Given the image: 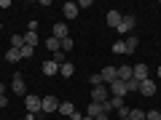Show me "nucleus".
<instances>
[{"instance_id": "nucleus-1", "label": "nucleus", "mask_w": 161, "mask_h": 120, "mask_svg": "<svg viewBox=\"0 0 161 120\" xmlns=\"http://www.w3.org/2000/svg\"><path fill=\"white\" fill-rule=\"evenodd\" d=\"M134 27H137V16H134V13H124V19H121V24H118V29H115V32L129 38Z\"/></svg>"}, {"instance_id": "nucleus-2", "label": "nucleus", "mask_w": 161, "mask_h": 120, "mask_svg": "<svg viewBox=\"0 0 161 120\" xmlns=\"http://www.w3.org/2000/svg\"><path fill=\"white\" fill-rule=\"evenodd\" d=\"M59 109V102H57V96H54V93H46V96L40 99V112H57Z\"/></svg>"}, {"instance_id": "nucleus-3", "label": "nucleus", "mask_w": 161, "mask_h": 120, "mask_svg": "<svg viewBox=\"0 0 161 120\" xmlns=\"http://www.w3.org/2000/svg\"><path fill=\"white\" fill-rule=\"evenodd\" d=\"M108 99H110V88H108V86L92 88V102H94V104H105Z\"/></svg>"}, {"instance_id": "nucleus-4", "label": "nucleus", "mask_w": 161, "mask_h": 120, "mask_svg": "<svg viewBox=\"0 0 161 120\" xmlns=\"http://www.w3.org/2000/svg\"><path fill=\"white\" fill-rule=\"evenodd\" d=\"M24 109H27V112H32V115H38V112H40V96L27 93V96H24Z\"/></svg>"}, {"instance_id": "nucleus-5", "label": "nucleus", "mask_w": 161, "mask_h": 120, "mask_svg": "<svg viewBox=\"0 0 161 120\" xmlns=\"http://www.w3.org/2000/svg\"><path fill=\"white\" fill-rule=\"evenodd\" d=\"M132 75H134V80H140V83H142V80H148L150 78V69H148V64H134L132 67Z\"/></svg>"}, {"instance_id": "nucleus-6", "label": "nucleus", "mask_w": 161, "mask_h": 120, "mask_svg": "<svg viewBox=\"0 0 161 120\" xmlns=\"http://www.w3.org/2000/svg\"><path fill=\"white\" fill-rule=\"evenodd\" d=\"M102 83L105 86H110V83H115V80H118V67H102Z\"/></svg>"}, {"instance_id": "nucleus-7", "label": "nucleus", "mask_w": 161, "mask_h": 120, "mask_svg": "<svg viewBox=\"0 0 161 120\" xmlns=\"http://www.w3.org/2000/svg\"><path fill=\"white\" fill-rule=\"evenodd\" d=\"M86 115H89L92 120H108V115L102 112V104H94V102L86 107Z\"/></svg>"}, {"instance_id": "nucleus-8", "label": "nucleus", "mask_w": 161, "mask_h": 120, "mask_svg": "<svg viewBox=\"0 0 161 120\" xmlns=\"http://www.w3.org/2000/svg\"><path fill=\"white\" fill-rule=\"evenodd\" d=\"M110 96H121V99H124V96H126V83H124V80H115V83H110Z\"/></svg>"}, {"instance_id": "nucleus-9", "label": "nucleus", "mask_w": 161, "mask_h": 120, "mask_svg": "<svg viewBox=\"0 0 161 120\" xmlns=\"http://www.w3.org/2000/svg\"><path fill=\"white\" fill-rule=\"evenodd\" d=\"M11 88H14V93H24V96H27V86H24L22 72H14V83H11Z\"/></svg>"}, {"instance_id": "nucleus-10", "label": "nucleus", "mask_w": 161, "mask_h": 120, "mask_svg": "<svg viewBox=\"0 0 161 120\" xmlns=\"http://www.w3.org/2000/svg\"><path fill=\"white\" fill-rule=\"evenodd\" d=\"M140 93H142V96H156V80H142V83H140Z\"/></svg>"}, {"instance_id": "nucleus-11", "label": "nucleus", "mask_w": 161, "mask_h": 120, "mask_svg": "<svg viewBox=\"0 0 161 120\" xmlns=\"http://www.w3.org/2000/svg\"><path fill=\"white\" fill-rule=\"evenodd\" d=\"M51 38H57L59 43H62L64 38H70V27H67V24H59V22H57V24H54V35H51Z\"/></svg>"}, {"instance_id": "nucleus-12", "label": "nucleus", "mask_w": 161, "mask_h": 120, "mask_svg": "<svg viewBox=\"0 0 161 120\" xmlns=\"http://www.w3.org/2000/svg\"><path fill=\"white\" fill-rule=\"evenodd\" d=\"M121 19H124V13L121 11H108V27H113V29H118V24H121Z\"/></svg>"}, {"instance_id": "nucleus-13", "label": "nucleus", "mask_w": 161, "mask_h": 120, "mask_svg": "<svg viewBox=\"0 0 161 120\" xmlns=\"http://www.w3.org/2000/svg\"><path fill=\"white\" fill-rule=\"evenodd\" d=\"M40 72H43V75H48V78H51V75H57V72H59V64L48 59V62H43V64H40Z\"/></svg>"}, {"instance_id": "nucleus-14", "label": "nucleus", "mask_w": 161, "mask_h": 120, "mask_svg": "<svg viewBox=\"0 0 161 120\" xmlns=\"http://www.w3.org/2000/svg\"><path fill=\"white\" fill-rule=\"evenodd\" d=\"M62 13H64V19H75V16H78V3H73V0L64 3V6H62Z\"/></svg>"}, {"instance_id": "nucleus-15", "label": "nucleus", "mask_w": 161, "mask_h": 120, "mask_svg": "<svg viewBox=\"0 0 161 120\" xmlns=\"http://www.w3.org/2000/svg\"><path fill=\"white\" fill-rule=\"evenodd\" d=\"M124 43H126V53H134V51L140 48V38H137V35H129Z\"/></svg>"}, {"instance_id": "nucleus-16", "label": "nucleus", "mask_w": 161, "mask_h": 120, "mask_svg": "<svg viewBox=\"0 0 161 120\" xmlns=\"http://www.w3.org/2000/svg\"><path fill=\"white\" fill-rule=\"evenodd\" d=\"M134 75H132V67H129V64H121L118 67V80H124V83H126V80H132Z\"/></svg>"}, {"instance_id": "nucleus-17", "label": "nucleus", "mask_w": 161, "mask_h": 120, "mask_svg": "<svg viewBox=\"0 0 161 120\" xmlns=\"http://www.w3.org/2000/svg\"><path fill=\"white\" fill-rule=\"evenodd\" d=\"M59 75H62V78H73V75H75V64L64 62L62 67H59Z\"/></svg>"}, {"instance_id": "nucleus-18", "label": "nucleus", "mask_w": 161, "mask_h": 120, "mask_svg": "<svg viewBox=\"0 0 161 120\" xmlns=\"http://www.w3.org/2000/svg\"><path fill=\"white\" fill-rule=\"evenodd\" d=\"M57 112H59V115H67V118H70V115L75 112V107H73V102H59V109H57Z\"/></svg>"}, {"instance_id": "nucleus-19", "label": "nucleus", "mask_w": 161, "mask_h": 120, "mask_svg": "<svg viewBox=\"0 0 161 120\" xmlns=\"http://www.w3.org/2000/svg\"><path fill=\"white\" fill-rule=\"evenodd\" d=\"M6 62H8V64H16V62H22V53H19L16 48H11V51H6Z\"/></svg>"}, {"instance_id": "nucleus-20", "label": "nucleus", "mask_w": 161, "mask_h": 120, "mask_svg": "<svg viewBox=\"0 0 161 120\" xmlns=\"http://www.w3.org/2000/svg\"><path fill=\"white\" fill-rule=\"evenodd\" d=\"M46 48H48L51 53H57V51H62V43H59L57 38H48V40H46Z\"/></svg>"}, {"instance_id": "nucleus-21", "label": "nucleus", "mask_w": 161, "mask_h": 120, "mask_svg": "<svg viewBox=\"0 0 161 120\" xmlns=\"http://www.w3.org/2000/svg\"><path fill=\"white\" fill-rule=\"evenodd\" d=\"M11 48H16V51H19V48H24V35H11Z\"/></svg>"}, {"instance_id": "nucleus-22", "label": "nucleus", "mask_w": 161, "mask_h": 120, "mask_svg": "<svg viewBox=\"0 0 161 120\" xmlns=\"http://www.w3.org/2000/svg\"><path fill=\"white\" fill-rule=\"evenodd\" d=\"M24 46H38V32H24Z\"/></svg>"}, {"instance_id": "nucleus-23", "label": "nucleus", "mask_w": 161, "mask_h": 120, "mask_svg": "<svg viewBox=\"0 0 161 120\" xmlns=\"http://www.w3.org/2000/svg\"><path fill=\"white\" fill-rule=\"evenodd\" d=\"M126 91L129 93H140V80H134V78L126 80Z\"/></svg>"}, {"instance_id": "nucleus-24", "label": "nucleus", "mask_w": 161, "mask_h": 120, "mask_svg": "<svg viewBox=\"0 0 161 120\" xmlns=\"http://www.w3.org/2000/svg\"><path fill=\"white\" fill-rule=\"evenodd\" d=\"M113 53H121V56H124V53H126V43H124V40H115L113 43Z\"/></svg>"}, {"instance_id": "nucleus-25", "label": "nucleus", "mask_w": 161, "mask_h": 120, "mask_svg": "<svg viewBox=\"0 0 161 120\" xmlns=\"http://www.w3.org/2000/svg\"><path fill=\"white\" fill-rule=\"evenodd\" d=\"M64 56H67V53H64V51H57V53H51V62H57L59 67H62V64L67 62V59H64Z\"/></svg>"}, {"instance_id": "nucleus-26", "label": "nucleus", "mask_w": 161, "mask_h": 120, "mask_svg": "<svg viewBox=\"0 0 161 120\" xmlns=\"http://www.w3.org/2000/svg\"><path fill=\"white\" fill-rule=\"evenodd\" d=\"M19 53H22V59H32L35 56V48L32 46H24V48H19Z\"/></svg>"}, {"instance_id": "nucleus-27", "label": "nucleus", "mask_w": 161, "mask_h": 120, "mask_svg": "<svg viewBox=\"0 0 161 120\" xmlns=\"http://www.w3.org/2000/svg\"><path fill=\"white\" fill-rule=\"evenodd\" d=\"M129 120H145V112L142 109H129Z\"/></svg>"}, {"instance_id": "nucleus-28", "label": "nucleus", "mask_w": 161, "mask_h": 120, "mask_svg": "<svg viewBox=\"0 0 161 120\" xmlns=\"http://www.w3.org/2000/svg\"><path fill=\"white\" fill-rule=\"evenodd\" d=\"M73 48H75V43H73V38H64V40H62V51L67 53V51H73Z\"/></svg>"}, {"instance_id": "nucleus-29", "label": "nucleus", "mask_w": 161, "mask_h": 120, "mask_svg": "<svg viewBox=\"0 0 161 120\" xmlns=\"http://www.w3.org/2000/svg\"><path fill=\"white\" fill-rule=\"evenodd\" d=\"M145 120H161V112L158 109H148L145 112Z\"/></svg>"}, {"instance_id": "nucleus-30", "label": "nucleus", "mask_w": 161, "mask_h": 120, "mask_svg": "<svg viewBox=\"0 0 161 120\" xmlns=\"http://www.w3.org/2000/svg\"><path fill=\"white\" fill-rule=\"evenodd\" d=\"M92 86H94V88H97V86H105V83H102V75H99V72L92 75Z\"/></svg>"}, {"instance_id": "nucleus-31", "label": "nucleus", "mask_w": 161, "mask_h": 120, "mask_svg": "<svg viewBox=\"0 0 161 120\" xmlns=\"http://www.w3.org/2000/svg\"><path fill=\"white\" fill-rule=\"evenodd\" d=\"M115 112H118L121 118H129V107H126V104H124V107H121V109H115Z\"/></svg>"}, {"instance_id": "nucleus-32", "label": "nucleus", "mask_w": 161, "mask_h": 120, "mask_svg": "<svg viewBox=\"0 0 161 120\" xmlns=\"http://www.w3.org/2000/svg\"><path fill=\"white\" fill-rule=\"evenodd\" d=\"M8 107V96H0V109H6Z\"/></svg>"}, {"instance_id": "nucleus-33", "label": "nucleus", "mask_w": 161, "mask_h": 120, "mask_svg": "<svg viewBox=\"0 0 161 120\" xmlns=\"http://www.w3.org/2000/svg\"><path fill=\"white\" fill-rule=\"evenodd\" d=\"M80 118H83V115H80V112H78V109H75V112H73V115H70V120H80Z\"/></svg>"}, {"instance_id": "nucleus-34", "label": "nucleus", "mask_w": 161, "mask_h": 120, "mask_svg": "<svg viewBox=\"0 0 161 120\" xmlns=\"http://www.w3.org/2000/svg\"><path fill=\"white\" fill-rule=\"evenodd\" d=\"M0 96H6V86L3 83H0Z\"/></svg>"}, {"instance_id": "nucleus-35", "label": "nucleus", "mask_w": 161, "mask_h": 120, "mask_svg": "<svg viewBox=\"0 0 161 120\" xmlns=\"http://www.w3.org/2000/svg\"><path fill=\"white\" fill-rule=\"evenodd\" d=\"M80 120H92V118H89V115H83V118H80Z\"/></svg>"}, {"instance_id": "nucleus-36", "label": "nucleus", "mask_w": 161, "mask_h": 120, "mask_svg": "<svg viewBox=\"0 0 161 120\" xmlns=\"http://www.w3.org/2000/svg\"><path fill=\"white\" fill-rule=\"evenodd\" d=\"M156 75H158V78H161V67H158V69H156Z\"/></svg>"}, {"instance_id": "nucleus-37", "label": "nucleus", "mask_w": 161, "mask_h": 120, "mask_svg": "<svg viewBox=\"0 0 161 120\" xmlns=\"http://www.w3.org/2000/svg\"><path fill=\"white\" fill-rule=\"evenodd\" d=\"M118 120H129V118H118Z\"/></svg>"}, {"instance_id": "nucleus-38", "label": "nucleus", "mask_w": 161, "mask_h": 120, "mask_svg": "<svg viewBox=\"0 0 161 120\" xmlns=\"http://www.w3.org/2000/svg\"><path fill=\"white\" fill-rule=\"evenodd\" d=\"M19 120H27V118H19Z\"/></svg>"}]
</instances>
